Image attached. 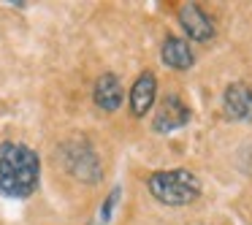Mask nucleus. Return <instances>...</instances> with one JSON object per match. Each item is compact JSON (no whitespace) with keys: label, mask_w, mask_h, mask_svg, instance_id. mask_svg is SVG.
<instances>
[{"label":"nucleus","mask_w":252,"mask_h":225,"mask_svg":"<svg viewBox=\"0 0 252 225\" xmlns=\"http://www.w3.org/2000/svg\"><path fill=\"white\" fill-rule=\"evenodd\" d=\"M41 160L38 152L25 144H0V195L25 201L38 190Z\"/></svg>","instance_id":"obj_1"},{"label":"nucleus","mask_w":252,"mask_h":225,"mask_svg":"<svg viewBox=\"0 0 252 225\" xmlns=\"http://www.w3.org/2000/svg\"><path fill=\"white\" fill-rule=\"evenodd\" d=\"M152 198L163 206H190L201 195V179L187 168L155 171L147 179Z\"/></svg>","instance_id":"obj_2"},{"label":"nucleus","mask_w":252,"mask_h":225,"mask_svg":"<svg viewBox=\"0 0 252 225\" xmlns=\"http://www.w3.org/2000/svg\"><path fill=\"white\" fill-rule=\"evenodd\" d=\"M65 168L73 179L84 182V185H95L103 176L98 155L87 144H68L65 147Z\"/></svg>","instance_id":"obj_3"},{"label":"nucleus","mask_w":252,"mask_h":225,"mask_svg":"<svg viewBox=\"0 0 252 225\" xmlns=\"http://www.w3.org/2000/svg\"><path fill=\"white\" fill-rule=\"evenodd\" d=\"M190 117H192L190 106H187L176 93H168L163 98V103L158 106V114H155V120H152V128L158 133H163V136H168V133L185 128L187 122H190Z\"/></svg>","instance_id":"obj_4"},{"label":"nucleus","mask_w":252,"mask_h":225,"mask_svg":"<svg viewBox=\"0 0 252 225\" xmlns=\"http://www.w3.org/2000/svg\"><path fill=\"white\" fill-rule=\"evenodd\" d=\"M179 25L187 33V38L198 41V44H206V41L214 38V22L209 19V14L203 11L198 3H185L179 6Z\"/></svg>","instance_id":"obj_5"},{"label":"nucleus","mask_w":252,"mask_h":225,"mask_svg":"<svg viewBox=\"0 0 252 225\" xmlns=\"http://www.w3.org/2000/svg\"><path fill=\"white\" fill-rule=\"evenodd\" d=\"M222 111L233 122H250L252 120V87L244 82H233L222 93Z\"/></svg>","instance_id":"obj_6"},{"label":"nucleus","mask_w":252,"mask_h":225,"mask_svg":"<svg viewBox=\"0 0 252 225\" xmlns=\"http://www.w3.org/2000/svg\"><path fill=\"white\" fill-rule=\"evenodd\" d=\"M155 98H158V79H155L152 71H144L130 87V111H133V117L147 114V111L152 109Z\"/></svg>","instance_id":"obj_7"},{"label":"nucleus","mask_w":252,"mask_h":225,"mask_svg":"<svg viewBox=\"0 0 252 225\" xmlns=\"http://www.w3.org/2000/svg\"><path fill=\"white\" fill-rule=\"evenodd\" d=\"M122 95H125V90H122V82L114 76V73H103V76H98V82H95V90H93V100L95 106H98L100 111H117L122 106Z\"/></svg>","instance_id":"obj_8"},{"label":"nucleus","mask_w":252,"mask_h":225,"mask_svg":"<svg viewBox=\"0 0 252 225\" xmlns=\"http://www.w3.org/2000/svg\"><path fill=\"white\" fill-rule=\"evenodd\" d=\"M160 60H163L171 71H187V68H192V63H195V55H192L190 44H187L185 38L168 35V38L163 41V49H160Z\"/></svg>","instance_id":"obj_9"},{"label":"nucleus","mask_w":252,"mask_h":225,"mask_svg":"<svg viewBox=\"0 0 252 225\" xmlns=\"http://www.w3.org/2000/svg\"><path fill=\"white\" fill-rule=\"evenodd\" d=\"M120 195H122L120 187H114V190H111L109 195H106L103 206H100V212H98V223H95V225H109L111 212H114V206H117V201H120Z\"/></svg>","instance_id":"obj_10"}]
</instances>
